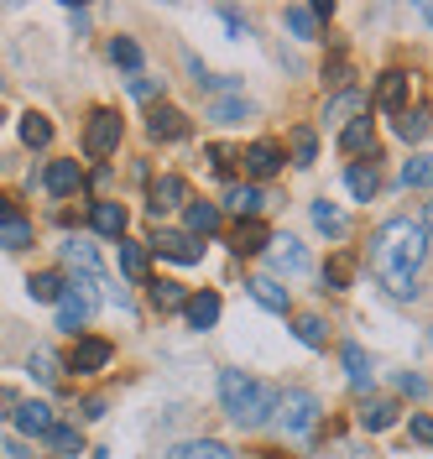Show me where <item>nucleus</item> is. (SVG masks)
Returning a JSON list of instances; mask_svg holds the SVG:
<instances>
[{
	"mask_svg": "<svg viewBox=\"0 0 433 459\" xmlns=\"http://www.w3.org/2000/svg\"><path fill=\"white\" fill-rule=\"evenodd\" d=\"M423 256H429V230L412 225V220H386V225L376 230L371 240V272L381 277V287L397 298V303H407L418 287H412V272L423 266Z\"/></svg>",
	"mask_w": 433,
	"mask_h": 459,
	"instance_id": "f257e3e1",
	"label": "nucleus"
},
{
	"mask_svg": "<svg viewBox=\"0 0 433 459\" xmlns=\"http://www.w3.org/2000/svg\"><path fill=\"white\" fill-rule=\"evenodd\" d=\"M277 386H266V381H251L246 371H220V402H225V412H230L240 429H261L272 412H277Z\"/></svg>",
	"mask_w": 433,
	"mask_h": 459,
	"instance_id": "f03ea898",
	"label": "nucleus"
},
{
	"mask_svg": "<svg viewBox=\"0 0 433 459\" xmlns=\"http://www.w3.org/2000/svg\"><path fill=\"white\" fill-rule=\"evenodd\" d=\"M94 287L89 282H68L63 287V298H58V329H68V334H79L89 318H94Z\"/></svg>",
	"mask_w": 433,
	"mask_h": 459,
	"instance_id": "7ed1b4c3",
	"label": "nucleus"
},
{
	"mask_svg": "<svg viewBox=\"0 0 433 459\" xmlns=\"http://www.w3.org/2000/svg\"><path fill=\"white\" fill-rule=\"evenodd\" d=\"M277 423L288 433H308L318 423V397L314 392H282L277 397Z\"/></svg>",
	"mask_w": 433,
	"mask_h": 459,
	"instance_id": "20e7f679",
	"label": "nucleus"
},
{
	"mask_svg": "<svg viewBox=\"0 0 433 459\" xmlns=\"http://www.w3.org/2000/svg\"><path fill=\"white\" fill-rule=\"evenodd\" d=\"M120 146V115L116 110H94L84 126V152L89 157H110Z\"/></svg>",
	"mask_w": 433,
	"mask_h": 459,
	"instance_id": "39448f33",
	"label": "nucleus"
},
{
	"mask_svg": "<svg viewBox=\"0 0 433 459\" xmlns=\"http://www.w3.org/2000/svg\"><path fill=\"white\" fill-rule=\"evenodd\" d=\"M146 204H152V214H173V209H188L194 194H188V178H178V172H162L152 188H146Z\"/></svg>",
	"mask_w": 433,
	"mask_h": 459,
	"instance_id": "423d86ee",
	"label": "nucleus"
},
{
	"mask_svg": "<svg viewBox=\"0 0 433 459\" xmlns=\"http://www.w3.org/2000/svg\"><path fill=\"white\" fill-rule=\"evenodd\" d=\"M152 251H157V256H168V261H178V266L204 261V246L188 235V230H157V235H152Z\"/></svg>",
	"mask_w": 433,
	"mask_h": 459,
	"instance_id": "0eeeda50",
	"label": "nucleus"
},
{
	"mask_svg": "<svg viewBox=\"0 0 433 459\" xmlns=\"http://www.w3.org/2000/svg\"><path fill=\"white\" fill-rule=\"evenodd\" d=\"M308 266H314V261H308V251H303L292 235L272 240V272H277V277H308Z\"/></svg>",
	"mask_w": 433,
	"mask_h": 459,
	"instance_id": "6e6552de",
	"label": "nucleus"
},
{
	"mask_svg": "<svg viewBox=\"0 0 433 459\" xmlns=\"http://www.w3.org/2000/svg\"><path fill=\"white\" fill-rule=\"evenodd\" d=\"M110 355H116V344H110V340H79V344H74V355H68V371L94 376V371H105V366H110Z\"/></svg>",
	"mask_w": 433,
	"mask_h": 459,
	"instance_id": "1a4fd4ad",
	"label": "nucleus"
},
{
	"mask_svg": "<svg viewBox=\"0 0 433 459\" xmlns=\"http://www.w3.org/2000/svg\"><path fill=\"white\" fill-rule=\"evenodd\" d=\"M240 162H246L251 178H277L288 157H282V146H277V142H251L246 152H240Z\"/></svg>",
	"mask_w": 433,
	"mask_h": 459,
	"instance_id": "9d476101",
	"label": "nucleus"
},
{
	"mask_svg": "<svg viewBox=\"0 0 433 459\" xmlns=\"http://www.w3.org/2000/svg\"><path fill=\"white\" fill-rule=\"evenodd\" d=\"M146 131H152L157 142H183V136H188V115L173 110V105H152V115H146Z\"/></svg>",
	"mask_w": 433,
	"mask_h": 459,
	"instance_id": "9b49d317",
	"label": "nucleus"
},
{
	"mask_svg": "<svg viewBox=\"0 0 433 459\" xmlns=\"http://www.w3.org/2000/svg\"><path fill=\"white\" fill-rule=\"evenodd\" d=\"M407 89H412V79H407L403 68H386L381 79H376V110H403L407 105Z\"/></svg>",
	"mask_w": 433,
	"mask_h": 459,
	"instance_id": "f8f14e48",
	"label": "nucleus"
},
{
	"mask_svg": "<svg viewBox=\"0 0 433 459\" xmlns=\"http://www.w3.org/2000/svg\"><path fill=\"white\" fill-rule=\"evenodd\" d=\"M183 318L194 324V329H214L220 324V292H188V303H183Z\"/></svg>",
	"mask_w": 433,
	"mask_h": 459,
	"instance_id": "ddd939ff",
	"label": "nucleus"
},
{
	"mask_svg": "<svg viewBox=\"0 0 433 459\" xmlns=\"http://www.w3.org/2000/svg\"><path fill=\"white\" fill-rule=\"evenodd\" d=\"M11 423H16L22 433H31V438H48V429H53L58 418H53V407H48V402H22Z\"/></svg>",
	"mask_w": 433,
	"mask_h": 459,
	"instance_id": "4468645a",
	"label": "nucleus"
},
{
	"mask_svg": "<svg viewBox=\"0 0 433 459\" xmlns=\"http://www.w3.org/2000/svg\"><path fill=\"white\" fill-rule=\"evenodd\" d=\"M225 209H230V214H240V220H261L266 194H261L256 183H235L230 194H225Z\"/></svg>",
	"mask_w": 433,
	"mask_h": 459,
	"instance_id": "2eb2a0df",
	"label": "nucleus"
},
{
	"mask_svg": "<svg viewBox=\"0 0 433 459\" xmlns=\"http://www.w3.org/2000/svg\"><path fill=\"white\" fill-rule=\"evenodd\" d=\"M89 225L100 230V235H110V240H120V235H126V204L100 199L94 209H89Z\"/></svg>",
	"mask_w": 433,
	"mask_h": 459,
	"instance_id": "dca6fc26",
	"label": "nucleus"
},
{
	"mask_svg": "<svg viewBox=\"0 0 433 459\" xmlns=\"http://www.w3.org/2000/svg\"><path fill=\"white\" fill-rule=\"evenodd\" d=\"M42 183H48V194H74V188H79V183H84V168H79V162H68V157H63V162H48V172H42Z\"/></svg>",
	"mask_w": 433,
	"mask_h": 459,
	"instance_id": "f3484780",
	"label": "nucleus"
},
{
	"mask_svg": "<svg viewBox=\"0 0 433 459\" xmlns=\"http://www.w3.org/2000/svg\"><path fill=\"white\" fill-rule=\"evenodd\" d=\"M345 183H350V194H355L360 204H371V199H376V188H381V172H376V157H371V162H350Z\"/></svg>",
	"mask_w": 433,
	"mask_h": 459,
	"instance_id": "a211bd4d",
	"label": "nucleus"
},
{
	"mask_svg": "<svg viewBox=\"0 0 433 459\" xmlns=\"http://www.w3.org/2000/svg\"><path fill=\"white\" fill-rule=\"evenodd\" d=\"M371 142H376V120L371 115H355L345 131H340V152H350V157H355V152H371Z\"/></svg>",
	"mask_w": 433,
	"mask_h": 459,
	"instance_id": "6ab92c4d",
	"label": "nucleus"
},
{
	"mask_svg": "<svg viewBox=\"0 0 433 459\" xmlns=\"http://www.w3.org/2000/svg\"><path fill=\"white\" fill-rule=\"evenodd\" d=\"M355 115H366V94H360V89H340V94L324 105V120H345L350 126Z\"/></svg>",
	"mask_w": 433,
	"mask_h": 459,
	"instance_id": "aec40b11",
	"label": "nucleus"
},
{
	"mask_svg": "<svg viewBox=\"0 0 433 459\" xmlns=\"http://www.w3.org/2000/svg\"><path fill=\"white\" fill-rule=\"evenodd\" d=\"M314 225L324 230L329 240H345V235H350V214H345V209H334L329 199H318L314 204Z\"/></svg>",
	"mask_w": 433,
	"mask_h": 459,
	"instance_id": "412c9836",
	"label": "nucleus"
},
{
	"mask_svg": "<svg viewBox=\"0 0 433 459\" xmlns=\"http://www.w3.org/2000/svg\"><path fill=\"white\" fill-rule=\"evenodd\" d=\"M355 423H360L366 433H381V429H392V423H397V402H381V397H376V402H366Z\"/></svg>",
	"mask_w": 433,
	"mask_h": 459,
	"instance_id": "4be33fe9",
	"label": "nucleus"
},
{
	"mask_svg": "<svg viewBox=\"0 0 433 459\" xmlns=\"http://www.w3.org/2000/svg\"><path fill=\"white\" fill-rule=\"evenodd\" d=\"M266 246H272L266 225H261V220H240V230H235V251H240V256H256V251H266Z\"/></svg>",
	"mask_w": 433,
	"mask_h": 459,
	"instance_id": "5701e85b",
	"label": "nucleus"
},
{
	"mask_svg": "<svg viewBox=\"0 0 433 459\" xmlns=\"http://www.w3.org/2000/svg\"><path fill=\"white\" fill-rule=\"evenodd\" d=\"M251 287V298H256L261 308H272V314H288V287H277V277H256Z\"/></svg>",
	"mask_w": 433,
	"mask_h": 459,
	"instance_id": "b1692460",
	"label": "nucleus"
},
{
	"mask_svg": "<svg viewBox=\"0 0 433 459\" xmlns=\"http://www.w3.org/2000/svg\"><path fill=\"white\" fill-rule=\"evenodd\" d=\"M146 292H152V303H157L162 314H173V308H183V303H188L183 282H168V277H152V282H146Z\"/></svg>",
	"mask_w": 433,
	"mask_h": 459,
	"instance_id": "393cba45",
	"label": "nucleus"
},
{
	"mask_svg": "<svg viewBox=\"0 0 433 459\" xmlns=\"http://www.w3.org/2000/svg\"><path fill=\"white\" fill-rule=\"evenodd\" d=\"M173 459H235V449L220 438H194V444H178Z\"/></svg>",
	"mask_w": 433,
	"mask_h": 459,
	"instance_id": "a878e982",
	"label": "nucleus"
},
{
	"mask_svg": "<svg viewBox=\"0 0 433 459\" xmlns=\"http://www.w3.org/2000/svg\"><path fill=\"white\" fill-rule=\"evenodd\" d=\"M340 355H345V376H350V386H360V392H366V386H371V360H366V350H360V344L350 340L345 350H340Z\"/></svg>",
	"mask_w": 433,
	"mask_h": 459,
	"instance_id": "bb28decb",
	"label": "nucleus"
},
{
	"mask_svg": "<svg viewBox=\"0 0 433 459\" xmlns=\"http://www.w3.org/2000/svg\"><path fill=\"white\" fill-rule=\"evenodd\" d=\"M282 27H288L298 42H314V37H318V22H314V11H308V5H288V11H282Z\"/></svg>",
	"mask_w": 433,
	"mask_h": 459,
	"instance_id": "cd10ccee",
	"label": "nucleus"
},
{
	"mask_svg": "<svg viewBox=\"0 0 433 459\" xmlns=\"http://www.w3.org/2000/svg\"><path fill=\"white\" fill-rule=\"evenodd\" d=\"M220 230V204H188V235H214Z\"/></svg>",
	"mask_w": 433,
	"mask_h": 459,
	"instance_id": "c85d7f7f",
	"label": "nucleus"
},
{
	"mask_svg": "<svg viewBox=\"0 0 433 459\" xmlns=\"http://www.w3.org/2000/svg\"><path fill=\"white\" fill-rule=\"evenodd\" d=\"M0 246H5V251H22V246H31V220H22V214L0 220Z\"/></svg>",
	"mask_w": 433,
	"mask_h": 459,
	"instance_id": "c756f323",
	"label": "nucleus"
},
{
	"mask_svg": "<svg viewBox=\"0 0 433 459\" xmlns=\"http://www.w3.org/2000/svg\"><path fill=\"white\" fill-rule=\"evenodd\" d=\"M63 287H68V282H63L58 272H37V277L27 282V292L37 298V303H58V298H63Z\"/></svg>",
	"mask_w": 433,
	"mask_h": 459,
	"instance_id": "7c9ffc66",
	"label": "nucleus"
},
{
	"mask_svg": "<svg viewBox=\"0 0 433 459\" xmlns=\"http://www.w3.org/2000/svg\"><path fill=\"white\" fill-rule=\"evenodd\" d=\"M27 371L37 376V381H42V386H58V355H53V350H31V360H27Z\"/></svg>",
	"mask_w": 433,
	"mask_h": 459,
	"instance_id": "2f4dec72",
	"label": "nucleus"
},
{
	"mask_svg": "<svg viewBox=\"0 0 433 459\" xmlns=\"http://www.w3.org/2000/svg\"><path fill=\"white\" fill-rule=\"evenodd\" d=\"M292 162H298V168H314L318 162V136L308 131V126L292 131Z\"/></svg>",
	"mask_w": 433,
	"mask_h": 459,
	"instance_id": "473e14b6",
	"label": "nucleus"
},
{
	"mask_svg": "<svg viewBox=\"0 0 433 459\" xmlns=\"http://www.w3.org/2000/svg\"><path fill=\"white\" fill-rule=\"evenodd\" d=\"M22 142H27V146H48V142H53V120H48V115H37V110L22 115Z\"/></svg>",
	"mask_w": 433,
	"mask_h": 459,
	"instance_id": "72a5a7b5",
	"label": "nucleus"
},
{
	"mask_svg": "<svg viewBox=\"0 0 433 459\" xmlns=\"http://www.w3.org/2000/svg\"><path fill=\"white\" fill-rule=\"evenodd\" d=\"M120 272H126V277H136V282L146 277V246L126 240V235H120Z\"/></svg>",
	"mask_w": 433,
	"mask_h": 459,
	"instance_id": "f704fd0d",
	"label": "nucleus"
},
{
	"mask_svg": "<svg viewBox=\"0 0 433 459\" xmlns=\"http://www.w3.org/2000/svg\"><path fill=\"white\" fill-rule=\"evenodd\" d=\"M403 183L407 188H433V157L429 152H418V157L403 168Z\"/></svg>",
	"mask_w": 433,
	"mask_h": 459,
	"instance_id": "c9c22d12",
	"label": "nucleus"
},
{
	"mask_svg": "<svg viewBox=\"0 0 433 459\" xmlns=\"http://www.w3.org/2000/svg\"><path fill=\"white\" fill-rule=\"evenodd\" d=\"M429 131H433V115L429 110H412V115L397 120V136H403V142H423Z\"/></svg>",
	"mask_w": 433,
	"mask_h": 459,
	"instance_id": "e433bc0d",
	"label": "nucleus"
},
{
	"mask_svg": "<svg viewBox=\"0 0 433 459\" xmlns=\"http://www.w3.org/2000/svg\"><path fill=\"white\" fill-rule=\"evenodd\" d=\"M48 444H53L58 455H84V438H79V429H68V423H53V429H48Z\"/></svg>",
	"mask_w": 433,
	"mask_h": 459,
	"instance_id": "4c0bfd02",
	"label": "nucleus"
},
{
	"mask_svg": "<svg viewBox=\"0 0 433 459\" xmlns=\"http://www.w3.org/2000/svg\"><path fill=\"white\" fill-rule=\"evenodd\" d=\"M292 334H298V340L308 344V350H318V344L329 340V334H324V318H318V314H298V324H292Z\"/></svg>",
	"mask_w": 433,
	"mask_h": 459,
	"instance_id": "58836bf2",
	"label": "nucleus"
},
{
	"mask_svg": "<svg viewBox=\"0 0 433 459\" xmlns=\"http://www.w3.org/2000/svg\"><path fill=\"white\" fill-rule=\"evenodd\" d=\"M209 120H220V126L251 120V105H246V100H220V105H209Z\"/></svg>",
	"mask_w": 433,
	"mask_h": 459,
	"instance_id": "ea45409f",
	"label": "nucleus"
},
{
	"mask_svg": "<svg viewBox=\"0 0 433 459\" xmlns=\"http://www.w3.org/2000/svg\"><path fill=\"white\" fill-rule=\"evenodd\" d=\"M110 63H120V68H142V48H136L131 37H116V42H110Z\"/></svg>",
	"mask_w": 433,
	"mask_h": 459,
	"instance_id": "a19ab883",
	"label": "nucleus"
},
{
	"mask_svg": "<svg viewBox=\"0 0 433 459\" xmlns=\"http://www.w3.org/2000/svg\"><path fill=\"white\" fill-rule=\"evenodd\" d=\"M204 157H209V168H214V172H230L235 162H240V157H235L230 146H209V152H204Z\"/></svg>",
	"mask_w": 433,
	"mask_h": 459,
	"instance_id": "79ce46f5",
	"label": "nucleus"
},
{
	"mask_svg": "<svg viewBox=\"0 0 433 459\" xmlns=\"http://www.w3.org/2000/svg\"><path fill=\"white\" fill-rule=\"evenodd\" d=\"M407 429H412L418 444H429V449H433V418H429V412H412V423H407Z\"/></svg>",
	"mask_w": 433,
	"mask_h": 459,
	"instance_id": "37998d69",
	"label": "nucleus"
},
{
	"mask_svg": "<svg viewBox=\"0 0 433 459\" xmlns=\"http://www.w3.org/2000/svg\"><path fill=\"white\" fill-rule=\"evenodd\" d=\"M350 282V261H334V266H324V287H345Z\"/></svg>",
	"mask_w": 433,
	"mask_h": 459,
	"instance_id": "c03bdc74",
	"label": "nucleus"
},
{
	"mask_svg": "<svg viewBox=\"0 0 433 459\" xmlns=\"http://www.w3.org/2000/svg\"><path fill=\"white\" fill-rule=\"evenodd\" d=\"M397 386H403L407 397H423V392H429V381H423V376H412V371L397 376Z\"/></svg>",
	"mask_w": 433,
	"mask_h": 459,
	"instance_id": "a18cd8bd",
	"label": "nucleus"
},
{
	"mask_svg": "<svg viewBox=\"0 0 433 459\" xmlns=\"http://www.w3.org/2000/svg\"><path fill=\"white\" fill-rule=\"evenodd\" d=\"M16 407H22V397L11 386H0V418H16Z\"/></svg>",
	"mask_w": 433,
	"mask_h": 459,
	"instance_id": "49530a36",
	"label": "nucleus"
},
{
	"mask_svg": "<svg viewBox=\"0 0 433 459\" xmlns=\"http://www.w3.org/2000/svg\"><path fill=\"white\" fill-rule=\"evenodd\" d=\"M157 79H131V94H136V100H152V94H157Z\"/></svg>",
	"mask_w": 433,
	"mask_h": 459,
	"instance_id": "de8ad7c7",
	"label": "nucleus"
},
{
	"mask_svg": "<svg viewBox=\"0 0 433 459\" xmlns=\"http://www.w3.org/2000/svg\"><path fill=\"white\" fill-rule=\"evenodd\" d=\"M79 418H105V402H100V397H89L84 407H79Z\"/></svg>",
	"mask_w": 433,
	"mask_h": 459,
	"instance_id": "09e8293b",
	"label": "nucleus"
},
{
	"mask_svg": "<svg viewBox=\"0 0 433 459\" xmlns=\"http://www.w3.org/2000/svg\"><path fill=\"white\" fill-rule=\"evenodd\" d=\"M11 214H16V204H11L5 194H0V220H11Z\"/></svg>",
	"mask_w": 433,
	"mask_h": 459,
	"instance_id": "8fccbe9b",
	"label": "nucleus"
},
{
	"mask_svg": "<svg viewBox=\"0 0 433 459\" xmlns=\"http://www.w3.org/2000/svg\"><path fill=\"white\" fill-rule=\"evenodd\" d=\"M423 230H429V235H433V199L423 204Z\"/></svg>",
	"mask_w": 433,
	"mask_h": 459,
	"instance_id": "3c124183",
	"label": "nucleus"
},
{
	"mask_svg": "<svg viewBox=\"0 0 433 459\" xmlns=\"http://www.w3.org/2000/svg\"><path fill=\"white\" fill-rule=\"evenodd\" d=\"M423 22H429V27H433V5H423Z\"/></svg>",
	"mask_w": 433,
	"mask_h": 459,
	"instance_id": "603ef678",
	"label": "nucleus"
}]
</instances>
